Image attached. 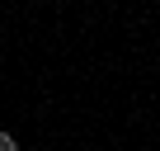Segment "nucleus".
Masks as SVG:
<instances>
[{
	"instance_id": "obj_1",
	"label": "nucleus",
	"mask_w": 160,
	"mask_h": 151,
	"mask_svg": "<svg viewBox=\"0 0 160 151\" xmlns=\"http://www.w3.org/2000/svg\"><path fill=\"white\" fill-rule=\"evenodd\" d=\"M0 151H19V142H14L10 132H0Z\"/></svg>"
}]
</instances>
